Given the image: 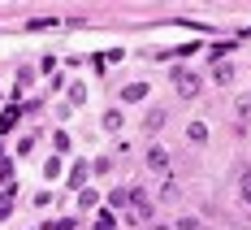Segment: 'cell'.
Returning <instances> with one entry per match:
<instances>
[{"label":"cell","mask_w":251,"mask_h":230,"mask_svg":"<svg viewBox=\"0 0 251 230\" xmlns=\"http://www.w3.org/2000/svg\"><path fill=\"white\" fill-rule=\"evenodd\" d=\"M238 191H243V200H247V204H251V170H247V174H243V178H238Z\"/></svg>","instance_id":"4fadbf2b"},{"label":"cell","mask_w":251,"mask_h":230,"mask_svg":"<svg viewBox=\"0 0 251 230\" xmlns=\"http://www.w3.org/2000/svg\"><path fill=\"white\" fill-rule=\"evenodd\" d=\"M91 204H100V196H96V191H82V196H78V208H91Z\"/></svg>","instance_id":"5bb4252c"},{"label":"cell","mask_w":251,"mask_h":230,"mask_svg":"<svg viewBox=\"0 0 251 230\" xmlns=\"http://www.w3.org/2000/svg\"><path fill=\"white\" fill-rule=\"evenodd\" d=\"M96 230H117V222H113L108 213H96Z\"/></svg>","instance_id":"7c38bea8"},{"label":"cell","mask_w":251,"mask_h":230,"mask_svg":"<svg viewBox=\"0 0 251 230\" xmlns=\"http://www.w3.org/2000/svg\"><path fill=\"white\" fill-rule=\"evenodd\" d=\"M13 213V187H0V217Z\"/></svg>","instance_id":"8992f818"},{"label":"cell","mask_w":251,"mask_h":230,"mask_svg":"<svg viewBox=\"0 0 251 230\" xmlns=\"http://www.w3.org/2000/svg\"><path fill=\"white\" fill-rule=\"evenodd\" d=\"M130 208H134V217H139V222H151V217H156L151 196H148V191H139V187H130Z\"/></svg>","instance_id":"7a4b0ae2"},{"label":"cell","mask_w":251,"mask_h":230,"mask_svg":"<svg viewBox=\"0 0 251 230\" xmlns=\"http://www.w3.org/2000/svg\"><path fill=\"white\" fill-rule=\"evenodd\" d=\"M217 83H234V65H217Z\"/></svg>","instance_id":"9a60e30c"},{"label":"cell","mask_w":251,"mask_h":230,"mask_svg":"<svg viewBox=\"0 0 251 230\" xmlns=\"http://www.w3.org/2000/svg\"><path fill=\"white\" fill-rule=\"evenodd\" d=\"M13 117H18V109H9V113H4V117H0V135H4V130H9V122H13Z\"/></svg>","instance_id":"e0dca14e"},{"label":"cell","mask_w":251,"mask_h":230,"mask_svg":"<svg viewBox=\"0 0 251 230\" xmlns=\"http://www.w3.org/2000/svg\"><path fill=\"white\" fill-rule=\"evenodd\" d=\"M108 204L126 208V204H130V191H126V187H117V191H108Z\"/></svg>","instance_id":"9c48e42d"},{"label":"cell","mask_w":251,"mask_h":230,"mask_svg":"<svg viewBox=\"0 0 251 230\" xmlns=\"http://www.w3.org/2000/svg\"><path fill=\"white\" fill-rule=\"evenodd\" d=\"M82 100H87V87L74 83V87H70V104H82Z\"/></svg>","instance_id":"8fae6325"},{"label":"cell","mask_w":251,"mask_h":230,"mask_svg":"<svg viewBox=\"0 0 251 230\" xmlns=\"http://www.w3.org/2000/svg\"><path fill=\"white\" fill-rule=\"evenodd\" d=\"M143 96H148V83H130V87L122 91V100H126V104H130V100H143Z\"/></svg>","instance_id":"5b68a950"},{"label":"cell","mask_w":251,"mask_h":230,"mask_svg":"<svg viewBox=\"0 0 251 230\" xmlns=\"http://www.w3.org/2000/svg\"><path fill=\"white\" fill-rule=\"evenodd\" d=\"M87 170H91V165H87V161H78L74 170H70V187H87Z\"/></svg>","instance_id":"277c9868"},{"label":"cell","mask_w":251,"mask_h":230,"mask_svg":"<svg viewBox=\"0 0 251 230\" xmlns=\"http://www.w3.org/2000/svg\"><path fill=\"white\" fill-rule=\"evenodd\" d=\"M177 230H200V222H195V217H182V222H177Z\"/></svg>","instance_id":"ac0fdd59"},{"label":"cell","mask_w":251,"mask_h":230,"mask_svg":"<svg viewBox=\"0 0 251 230\" xmlns=\"http://www.w3.org/2000/svg\"><path fill=\"white\" fill-rule=\"evenodd\" d=\"M30 78H35V70H18V91H22V87H30Z\"/></svg>","instance_id":"2e32d148"},{"label":"cell","mask_w":251,"mask_h":230,"mask_svg":"<svg viewBox=\"0 0 251 230\" xmlns=\"http://www.w3.org/2000/svg\"><path fill=\"white\" fill-rule=\"evenodd\" d=\"M186 135H191V144H203V139H208V126H203V122H191Z\"/></svg>","instance_id":"ba28073f"},{"label":"cell","mask_w":251,"mask_h":230,"mask_svg":"<svg viewBox=\"0 0 251 230\" xmlns=\"http://www.w3.org/2000/svg\"><path fill=\"white\" fill-rule=\"evenodd\" d=\"M160 126H165V113H160V109H151V113H148V122H143V130L151 135V130H160Z\"/></svg>","instance_id":"52a82bcc"},{"label":"cell","mask_w":251,"mask_h":230,"mask_svg":"<svg viewBox=\"0 0 251 230\" xmlns=\"http://www.w3.org/2000/svg\"><path fill=\"white\" fill-rule=\"evenodd\" d=\"M104 130H122V113H117V109L104 113Z\"/></svg>","instance_id":"30bf717a"},{"label":"cell","mask_w":251,"mask_h":230,"mask_svg":"<svg viewBox=\"0 0 251 230\" xmlns=\"http://www.w3.org/2000/svg\"><path fill=\"white\" fill-rule=\"evenodd\" d=\"M148 170L151 174H169V152H165V148H151L148 152Z\"/></svg>","instance_id":"3957f363"},{"label":"cell","mask_w":251,"mask_h":230,"mask_svg":"<svg viewBox=\"0 0 251 230\" xmlns=\"http://www.w3.org/2000/svg\"><path fill=\"white\" fill-rule=\"evenodd\" d=\"M174 87H177V96H182V100H195V96H200V74H191V70H186V65H174Z\"/></svg>","instance_id":"6da1fadb"}]
</instances>
